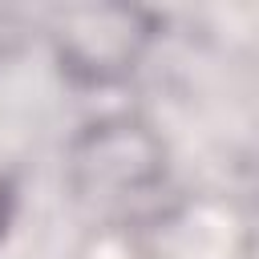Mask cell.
<instances>
[{
	"mask_svg": "<svg viewBox=\"0 0 259 259\" xmlns=\"http://www.w3.org/2000/svg\"><path fill=\"white\" fill-rule=\"evenodd\" d=\"M65 186L97 223L142 227L146 214H162L170 186L166 138L130 113L97 117L65 146Z\"/></svg>",
	"mask_w": 259,
	"mask_h": 259,
	"instance_id": "6da1fadb",
	"label": "cell"
},
{
	"mask_svg": "<svg viewBox=\"0 0 259 259\" xmlns=\"http://www.w3.org/2000/svg\"><path fill=\"white\" fill-rule=\"evenodd\" d=\"M53 57L69 85H121L158 36V16L134 4H73L53 12Z\"/></svg>",
	"mask_w": 259,
	"mask_h": 259,
	"instance_id": "7a4b0ae2",
	"label": "cell"
},
{
	"mask_svg": "<svg viewBox=\"0 0 259 259\" xmlns=\"http://www.w3.org/2000/svg\"><path fill=\"white\" fill-rule=\"evenodd\" d=\"M77 259H150V243L138 235V227L97 223V231L85 239Z\"/></svg>",
	"mask_w": 259,
	"mask_h": 259,
	"instance_id": "3957f363",
	"label": "cell"
},
{
	"mask_svg": "<svg viewBox=\"0 0 259 259\" xmlns=\"http://www.w3.org/2000/svg\"><path fill=\"white\" fill-rule=\"evenodd\" d=\"M28 45V24L20 12L12 8H0V69H8Z\"/></svg>",
	"mask_w": 259,
	"mask_h": 259,
	"instance_id": "277c9868",
	"label": "cell"
},
{
	"mask_svg": "<svg viewBox=\"0 0 259 259\" xmlns=\"http://www.w3.org/2000/svg\"><path fill=\"white\" fill-rule=\"evenodd\" d=\"M16 182L8 178V174H0V243H4V235H8V227H12V219H16Z\"/></svg>",
	"mask_w": 259,
	"mask_h": 259,
	"instance_id": "5b68a950",
	"label": "cell"
}]
</instances>
